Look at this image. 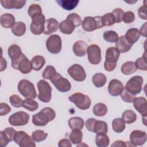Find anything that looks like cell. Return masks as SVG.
<instances>
[{
  "label": "cell",
  "instance_id": "obj_1",
  "mask_svg": "<svg viewBox=\"0 0 147 147\" xmlns=\"http://www.w3.org/2000/svg\"><path fill=\"white\" fill-rule=\"evenodd\" d=\"M55 117V111L51 107H47L32 116V122L36 126H44L49 122L53 121Z\"/></svg>",
  "mask_w": 147,
  "mask_h": 147
},
{
  "label": "cell",
  "instance_id": "obj_2",
  "mask_svg": "<svg viewBox=\"0 0 147 147\" xmlns=\"http://www.w3.org/2000/svg\"><path fill=\"white\" fill-rule=\"evenodd\" d=\"M120 52L115 47L109 48L106 52V60L104 68L107 71H113L117 67V63L119 57Z\"/></svg>",
  "mask_w": 147,
  "mask_h": 147
},
{
  "label": "cell",
  "instance_id": "obj_3",
  "mask_svg": "<svg viewBox=\"0 0 147 147\" xmlns=\"http://www.w3.org/2000/svg\"><path fill=\"white\" fill-rule=\"evenodd\" d=\"M18 90L26 99H33L37 96L35 87L32 83L26 79L21 80L18 84Z\"/></svg>",
  "mask_w": 147,
  "mask_h": 147
},
{
  "label": "cell",
  "instance_id": "obj_4",
  "mask_svg": "<svg viewBox=\"0 0 147 147\" xmlns=\"http://www.w3.org/2000/svg\"><path fill=\"white\" fill-rule=\"evenodd\" d=\"M68 99L81 110H87L91 106V99L88 95L77 92L68 97Z\"/></svg>",
  "mask_w": 147,
  "mask_h": 147
},
{
  "label": "cell",
  "instance_id": "obj_5",
  "mask_svg": "<svg viewBox=\"0 0 147 147\" xmlns=\"http://www.w3.org/2000/svg\"><path fill=\"white\" fill-rule=\"evenodd\" d=\"M32 18V22L30 29L31 32L36 35H39L44 31L45 18L42 13H38L33 16Z\"/></svg>",
  "mask_w": 147,
  "mask_h": 147
},
{
  "label": "cell",
  "instance_id": "obj_6",
  "mask_svg": "<svg viewBox=\"0 0 147 147\" xmlns=\"http://www.w3.org/2000/svg\"><path fill=\"white\" fill-rule=\"evenodd\" d=\"M37 88L38 90V98L42 102H49L52 95V88L49 84L45 80H40L37 83Z\"/></svg>",
  "mask_w": 147,
  "mask_h": 147
},
{
  "label": "cell",
  "instance_id": "obj_7",
  "mask_svg": "<svg viewBox=\"0 0 147 147\" xmlns=\"http://www.w3.org/2000/svg\"><path fill=\"white\" fill-rule=\"evenodd\" d=\"M82 28L86 32H92L103 27L102 23V16L86 17L82 22Z\"/></svg>",
  "mask_w": 147,
  "mask_h": 147
},
{
  "label": "cell",
  "instance_id": "obj_8",
  "mask_svg": "<svg viewBox=\"0 0 147 147\" xmlns=\"http://www.w3.org/2000/svg\"><path fill=\"white\" fill-rule=\"evenodd\" d=\"M11 67L24 74L30 73L32 69L31 62L24 53L17 60L11 61Z\"/></svg>",
  "mask_w": 147,
  "mask_h": 147
},
{
  "label": "cell",
  "instance_id": "obj_9",
  "mask_svg": "<svg viewBox=\"0 0 147 147\" xmlns=\"http://www.w3.org/2000/svg\"><path fill=\"white\" fill-rule=\"evenodd\" d=\"M14 141L21 147H35L34 140L25 131H16L14 136Z\"/></svg>",
  "mask_w": 147,
  "mask_h": 147
},
{
  "label": "cell",
  "instance_id": "obj_10",
  "mask_svg": "<svg viewBox=\"0 0 147 147\" xmlns=\"http://www.w3.org/2000/svg\"><path fill=\"white\" fill-rule=\"evenodd\" d=\"M49 80L60 92H66L69 91L71 88V84L69 80L63 78L58 72Z\"/></svg>",
  "mask_w": 147,
  "mask_h": 147
},
{
  "label": "cell",
  "instance_id": "obj_11",
  "mask_svg": "<svg viewBox=\"0 0 147 147\" xmlns=\"http://www.w3.org/2000/svg\"><path fill=\"white\" fill-rule=\"evenodd\" d=\"M143 78L141 76H134L130 78L126 84L125 88L134 95L140 93L142 89Z\"/></svg>",
  "mask_w": 147,
  "mask_h": 147
},
{
  "label": "cell",
  "instance_id": "obj_12",
  "mask_svg": "<svg viewBox=\"0 0 147 147\" xmlns=\"http://www.w3.org/2000/svg\"><path fill=\"white\" fill-rule=\"evenodd\" d=\"M29 118V115L27 113L20 111L11 115L9 118V122L14 126H24L28 123Z\"/></svg>",
  "mask_w": 147,
  "mask_h": 147
},
{
  "label": "cell",
  "instance_id": "obj_13",
  "mask_svg": "<svg viewBox=\"0 0 147 147\" xmlns=\"http://www.w3.org/2000/svg\"><path fill=\"white\" fill-rule=\"evenodd\" d=\"M46 47L50 53L53 54L59 53L61 49V37L58 34L51 35L46 41Z\"/></svg>",
  "mask_w": 147,
  "mask_h": 147
},
{
  "label": "cell",
  "instance_id": "obj_14",
  "mask_svg": "<svg viewBox=\"0 0 147 147\" xmlns=\"http://www.w3.org/2000/svg\"><path fill=\"white\" fill-rule=\"evenodd\" d=\"M68 74L75 80L83 82L86 78V73L82 66L78 64H75L71 66L67 70Z\"/></svg>",
  "mask_w": 147,
  "mask_h": 147
},
{
  "label": "cell",
  "instance_id": "obj_15",
  "mask_svg": "<svg viewBox=\"0 0 147 147\" xmlns=\"http://www.w3.org/2000/svg\"><path fill=\"white\" fill-rule=\"evenodd\" d=\"M88 60L92 64H98L101 61V51L100 47L96 44H92L87 48Z\"/></svg>",
  "mask_w": 147,
  "mask_h": 147
},
{
  "label": "cell",
  "instance_id": "obj_16",
  "mask_svg": "<svg viewBox=\"0 0 147 147\" xmlns=\"http://www.w3.org/2000/svg\"><path fill=\"white\" fill-rule=\"evenodd\" d=\"M147 139L146 134L145 131L136 130L131 132L130 134V142L135 146L144 145Z\"/></svg>",
  "mask_w": 147,
  "mask_h": 147
},
{
  "label": "cell",
  "instance_id": "obj_17",
  "mask_svg": "<svg viewBox=\"0 0 147 147\" xmlns=\"http://www.w3.org/2000/svg\"><path fill=\"white\" fill-rule=\"evenodd\" d=\"M16 131H17L11 127H6L3 131H1L0 132V146L1 147L6 146L9 142L12 141L14 140V136Z\"/></svg>",
  "mask_w": 147,
  "mask_h": 147
},
{
  "label": "cell",
  "instance_id": "obj_18",
  "mask_svg": "<svg viewBox=\"0 0 147 147\" xmlns=\"http://www.w3.org/2000/svg\"><path fill=\"white\" fill-rule=\"evenodd\" d=\"M123 88L124 87L122 83L117 79L111 80L108 86L109 93L113 96L119 95Z\"/></svg>",
  "mask_w": 147,
  "mask_h": 147
},
{
  "label": "cell",
  "instance_id": "obj_19",
  "mask_svg": "<svg viewBox=\"0 0 147 147\" xmlns=\"http://www.w3.org/2000/svg\"><path fill=\"white\" fill-rule=\"evenodd\" d=\"M133 106L136 110L142 115V117H146L147 105L145 98L142 96L135 98L133 100Z\"/></svg>",
  "mask_w": 147,
  "mask_h": 147
},
{
  "label": "cell",
  "instance_id": "obj_20",
  "mask_svg": "<svg viewBox=\"0 0 147 147\" xmlns=\"http://www.w3.org/2000/svg\"><path fill=\"white\" fill-rule=\"evenodd\" d=\"M88 45L84 41H76L72 47V50L74 54L78 57H82L86 55L87 52Z\"/></svg>",
  "mask_w": 147,
  "mask_h": 147
},
{
  "label": "cell",
  "instance_id": "obj_21",
  "mask_svg": "<svg viewBox=\"0 0 147 147\" xmlns=\"http://www.w3.org/2000/svg\"><path fill=\"white\" fill-rule=\"evenodd\" d=\"M26 2L25 0H2L1 3L5 9H20L25 6Z\"/></svg>",
  "mask_w": 147,
  "mask_h": 147
},
{
  "label": "cell",
  "instance_id": "obj_22",
  "mask_svg": "<svg viewBox=\"0 0 147 147\" xmlns=\"http://www.w3.org/2000/svg\"><path fill=\"white\" fill-rule=\"evenodd\" d=\"M59 28V23L56 19L53 18H48L45 20L44 33L46 35L51 34L56 32Z\"/></svg>",
  "mask_w": 147,
  "mask_h": 147
},
{
  "label": "cell",
  "instance_id": "obj_23",
  "mask_svg": "<svg viewBox=\"0 0 147 147\" xmlns=\"http://www.w3.org/2000/svg\"><path fill=\"white\" fill-rule=\"evenodd\" d=\"M115 42L116 48L120 53H126L128 52L133 45L127 41L125 36H120Z\"/></svg>",
  "mask_w": 147,
  "mask_h": 147
},
{
  "label": "cell",
  "instance_id": "obj_24",
  "mask_svg": "<svg viewBox=\"0 0 147 147\" xmlns=\"http://www.w3.org/2000/svg\"><path fill=\"white\" fill-rule=\"evenodd\" d=\"M140 36L141 33L138 29L130 28L127 30L125 37L127 41L133 45L138 40Z\"/></svg>",
  "mask_w": 147,
  "mask_h": 147
},
{
  "label": "cell",
  "instance_id": "obj_25",
  "mask_svg": "<svg viewBox=\"0 0 147 147\" xmlns=\"http://www.w3.org/2000/svg\"><path fill=\"white\" fill-rule=\"evenodd\" d=\"M15 24L14 17L10 13H5L1 16V24L5 28H10Z\"/></svg>",
  "mask_w": 147,
  "mask_h": 147
},
{
  "label": "cell",
  "instance_id": "obj_26",
  "mask_svg": "<svg viewBox=\"0 0 147 147\" xmlns=\"http://www.w3.org/2000/svg\"><path fill=\"white\" fill-rule=\"evenodd\" d=\"M75 28V26L74 24L67 19L61 21L59 25V29L60 32L62 33L65 34H71L74 32Z\"/></svg>",
  "mask_w": 147,
  "mask_h": 147
},
{
  "label": "cell",
  "instance_id": "obj_27",
  "mask_svg": "<svg viewBox=\"0 0 147 147\" xmlns=\"http://www.w3.org/2000/svg\"><path fill=\"white\" fill-rule=\"evenodd\" d=\"M7 53L9 57L11 59V61L17 60L22 54L20 47L16 44H13L9 47Z\"/></svg>",
  "mask_w": 147,
  "mask_h": 147
},
{
  "label": "cell",
  "instance_id": "obj_28",
  "mask_svg": "<svg viewBox=\"0 0 147 147\" xmlns=\"http://www.w3.org/2000/svg\"><path fill=\"white\" fill-rule=\"evenodd\" d=\"M56 2L63 9L66 10H71L78 5L79 0H57Z\"/></svg>",
  "mask_w": 147,
  "mask_h": 147
},
{
  "label": "cell",
  "instance_id": "obj_29",
  "mask_svg": "<svg viewBox=\"0 0 147 147\" xmlns=\"http://www.w3.org/2000/svg\"><path fill=\"white\" fill-rule=\"evenodd\" d=\"M30 62L33 70L40 71L44 67L45 63V60L43 56L37 55L33 57Z\"/></svg>",
  "mask_w": 147,
  "mask_h": 147
},
{
  "label": "cell",
  "instance_id": "obj_30",
  "mask_svg": "<svg viewBox=\"0 0 147 147\" xmlns=\"http://www.w3.org/2000/svg\"><path fill=\"white\" fill-rule=\"evenodd\" d=\"M12 33L16 36H23L26 32V25L24 22H16L11 28Z\"/></svg>",
  "mask_w": 147,
  "mask_h": 147
},
{
  "label": "cell",
  "instance_id": "obj_31",
  "mask_svg": "<svg viewBox=\"0 0 147 147\" xmlns=\"http://www.w3.org/2000/svg\"><path fill=\"white\" fill-rule=\"evenodd\" d=\"M69 127L73 129H82L84 126V120L79 117H74L71 118L68 122Z\"/></svg>",
  "mask_w": 147,
  "mask_h": 147
},
{
  "label": "cell",
  "instance_id": "obj_32",
  "mask_svg": "<svg viewBox=\"0 0 147 147\" xmlns=\"http://www.w3.org/2000/svg\"><path fill=\"white\" fill-rule=\"evenodd\" d=\"M137 68L136 67L135 63L131 61H128L122 64L121 68V72L125 75H130L134 73Z\"/></svg>",
  "mask_w": 147,
  "mask_h": 147
},
{
  "label": "cell",
  "instance_id": "obj_33",
  "mask_svg": "<svg viewBox=\"0 0 147 147\" xmlns=\"http://www.w3.org/2000/svg\"><path fill=\"white\" fill-rule=\"evenodd\" d=\"M92 81L95 87L100 88L105 86L107 81V78L103 74L96 73L93 76Z\"/></svg>",
  "mask_w": 147,
  "mask_h": 147
},
{
  "label": "cell",
  "instance_id": "obj_34",
  "mask_svg": "<svg viewBox=\"0 0 147 147\" xmlns=\"http://www.w3.org/2000/svg\"><path fill=\"white\" fill-rule=\"evenodd\" d=\"M110 140L109 137L105 133L96 134L95 138V144L98 147H106L109 145Z\"/></svg>",
  "mask_w": 147,
  "mask_h": 147
},
{
  "label": "cell",
  "instance_id": "obj_35",
  "mask_svg": "<svg viewBox=\"0 0 147 147\" xmlns=\"http://www.w3.org/2000/svg\"><path fill=\"white\" fill-rule=\"evenodd\" d=\"M108 131V127L106 122L103 121L96 120L94 125L93 132L96 134L105 133L106 134Z\"/></svg>",
  "mask_w": 147,
  "mask_h": 147
},
{
  "label": "cell",
  "instance_id": "obj_36",
  "mask_svg": "<svg viewBox=\"0 0 147 147\" xmlns=\"http://www.w3.org/2000/svg\"><path fill=\"white\" fill-rule=\"evenodd\" d=\"M122 119L123 120L125 123L130 124L136 121L137 115L133 111L131 110H127L122 113Z\"/></svg>",
  "mask_w": 147,
  "mask_h": 147
},
{
  "label": "cell",
  "instance_id": "obj_37",
  "mask_svg": "<svg viewBox=\"0 0 147 147\" xmlns=\"http://www.w3.org/2000/svg\"><path fill=\"white\" fill-rule=\"evenodd\" d=\"M92 110L95 115L98 117H103L107 114V108L105 104L103 103H98L95 105Z\"/></svg>",
  "mask_w": 147,
  "mask_h": 147
},
{
  "label": "cell",
  "instance_id": "obj_38",
  "mask_svg": "<svg viewBox=\"0 0 147 147\" xmlns=\"http://www.w3.org/2000/svg\"><path fill=\"white\" fill-rule=\"evenodd\" d=\"M112 127L115 132L122 133L125 129V123L122 118H115L112 121Z\"/></svg>",
  "mask_w": 147,
  "mask_h": 147
},
{
  "label": "cell",
  "instance_id": "obj_39",
  "mask_svg": "<svg viewBox=\"0 0 147 147\" xmlns=\"http://www.w3.org/2000/svg\"><path fill=\"white\" fill-rule=\"evenodd\" d=\"M83 137V133L80 129H73L69 134V139L74 144L80 143Z\"/></svg>",
  "mask_w": 147,
  "mask_h": 147
},
{
  "label": "cell",
  "instance_id": "obj_40",
  "mask_svg": "<svg viewBox=\"0 0 147 147\" xmlns=\"http://www.w3.org/2000/svg\"><path fill=\"white\" fill-rule=\"evenodd\" d=\"M22 107L30 111H34L38 109V105L36 101L33 99H25L23 100Z\"/></svg>",
  "mask_w": 147,
  "mask_h": 147
},
{
  "label": "cell",
  "instance_id": "obj_41",
  "mask_svg": "<svg viewBox=\"0 0 147 147\" xmlns=\"http://www.w3.org/2000/svg\"><path fill=\"white\" fill-rule=\"evenodd\" d=\"M102 23L103 26H111L115 23V17L112 13H108L102 17Z\"/></svg>",
  "mask_w": 147,
  "mask_h": 147
},
{
  "label": "cell",
  "instance_id": "obj_42",
  "mask_svg": "<svg viewBox=\"0 0 147 147\" xmlns=\"http://www.w3.org/2000/svg\"><path fill=\"white\" fill-rule=\"evenodd\" d=\"M103 37L105 41L110 42H115L118 38L117 33L113 30H107L105 32Z\"/></svg>",
  "mask_w": 147,
  "mask_h": 147
},
{
  "label": "cell",
  "instance_id": "obj_43",
  "mask_svg": "<svg viewBox=\"0 0 147 147\" xmlns=\"http://www.w3.org/2000/svg\"><path fill=\"white\" fill-rule=\"evenodd\" d=\"M56 73L57 72L53 66L47 65L42 72V76L44 79L50 80L56 74Z\"/></svg>",
  "mask_w": 147,
  "mask_h": 147
},
{
  "label": "cell",
  "instance_id": "obj_44",
  "mask_svg": "<svg viewBox=\"0 0 147 147\" xmlns=\"http://www.w3.org/2000/svg\"><path fill=\"white\" fill-rule=\"evenodd\" d=\"M32 136L36 142H38L45 140L48 136V133L42 130H37L32 133Z\"/></svg>",
  "mask_w": 147,
  "mask_h": 147
},
{
  "label": "cell",
  "instance_id": "obj_45",
  "mask_svg": "<svg viewBox=\"0 0 147 147\" xmlns=\"http://www.w3.org/2000/svg\"><path fill=\"white\" fill-rule=\"evenodd\" d=\"M121 97L122 99L127 103H131L133 102L136 98V95H134L128 91L125 88H124L121 93Z\"/></svg>",
  "mask_w": 147,
  "mask_h": 147
},
{
  "label": "cell",
  "instance_id": "obj_46",
  "mask_svg": "<svg viewBox=\"0 0 147 147\" xmlns=\"http://www.w3.org/2000/svg\"><path fill=\"white\" fill-rule=\"evenodd\" d=\"M145 53L146 52L144 53V55L142 57L137 59L134 63L137 68L141 70H144V71H146L147 69V64H146Z\"/></svg>",
  "mask_w": 147,
  "mask_h": 147
},
{
  "label": "cell",
  "instance_id": "obj_47",
  "mask_svg": "<svg viewBox=\"0 0 147 147\" xmlns=\"http://www.w3.org/2000/svg\"><path fill=\"white\" fill-rule=\"evenodd\" d=\"M66 19L71 21L74 24L75 27L79 26L81 25L82 24V20L81 19V17H80L79 15H78L76 13L69 14L67 16Z\"/></svg>",
  "mask_w": 147,
  "mask_h": 147
},
{
  "label": "cell",
  "instance_id": "obj_48",
  "mask_svg": "<svg viewBox=\"0 0 147 147\" xmlns=\"http://www.w3.org/2000/svg\"><path fill=\"white\" fill-rule=\"evenodd\" d=\"M9 100H10V104L13 107L18 108V107H20L22 106L23 100L17 95L14 94V95H11L9 98Z\"/></svg>",
  "mask_w": 147,
  "mask_h": 147
},
{
  "label": "cell",
  "instance_id": "obj_49",
  "mask_svg": "<svg viewBox=\"0 0 147 147\" xmlns=\"http://www.w3.org/2000/svg\"><path fill=\"white\" fill-rule=\"evenodd\" d=\"M38 13H42V9L39 5L32 4L29 7L28 14L30 17Z\"/></svg>",
  "mask_w": 147,
  "mask_h": 147
},
{
  "label": "cell",
  "instance_id": "obj_50",
  "mask_svg": "<svg viewBox=\"0 0 147 147\" xmlns=\"http://www.w3.org/2000/svg\"><path fill=\"white\" fill-rule=\"evenodd\" d=\"M135 20V15L133 12L128 11L124 13L122 17V21L126 24H129L133 22Z\"/></svg>",
  "mask_w": 147,
  "mask_h": 147
},
{
  "label": "cell",
  "instance_id": "obj_51",
  "mask_svg": "<svg viewBox=\"0 0 147 147\" xmlns=\"http://www.w3.org/2000/svg\"><path fill=\"white\" fill-rule=\"evenodd\" d=\"M115 19V22L119 23L122 21V17L124 14V11L121 8H116L112 11Z\"/></svg>",
  "mask_w": 147,
  "mask_h": 147
},
{
  "label": "cell",
  "instance_id": "obj_52",
  "mask_svg": "<svg viewBox=\"0 0 147 147\" xmlns=\"http://www.w3.org/2000/svg\"><path fill=\"white\" fill-rule=\"evenodd\" d=\"M11 111L10 107L5 103H0V115L3 116L10 113Z\"/></svg>",
  "mask_w": 147,
  "mask_h": 147
},
{
  "label": "cell",
  "instance_id": "obj_53",
  "mask_svg": "<svg viewBox=\"0 0 147 147\" xmlns=\"http://www.w3.org/2000/svg\"><path fill=\"white\" fill-rule=\"evenodd\" d=\"M146 9L147 6L145 4L141 6L138 10V14L139 17L143 20H147V15H146Z\"/></svg>",
  "mask_w": 147,
  "mask_h": 147
},
{
  "label": "cell",
  "instance_id": "obj_54",
  "mask_svg": "<svg viewBox=\"0 0 147 147\" xmlns=\"http://www.w3.org/2000/svg\"><path fill=\"white\" fill-rule=\"evenodd\" d=\"M96 121V119L94 118H90L86 121L85 125H86V127L88 131L93 132V127H94V125Z\"/></svg>",
  "mask_w": 147,
  "mask_h": 147
},
{
  "label": "cell",
  "instance_id": "obj_55",
  "mask_svg": "<svg viewBox=\"0 0 147 147\" xmlns=\"http://www.w3.org/2000/svg\"><path fill=\"white\" fill-rule=\"evenodd\" d=\"M59 146L60 147H71L72 144L70 141L67 138H63L59 141L58 144Z\"/></svg>",
  "mask_w": 147,
  "mask_h": 147
},
{
  "label": "cell",
  "instance_id": "obj_56",
  "mask_svg": "<svg viewBox=\"0 0 147 147\" xmlns=\"http://www.w3.org/2000/svg\"><path fill=\"white\" fill-rule=\"evenodd\" d=\"M111 146L112 147H126V143L125 142L123 141H121V140H117V141H114L111 145Z\"/></svg>",
  "mask_w": 147,
  "mask_h": 147
},
{
  "label": "cell",
  "instance_id": "obj_57",
  "mask_svg": "<svg viewBox=\"0 0 147 147\" xmlns=\"http://www.w3.org/2000/svg\"><path fill=\"white\" fill-rule=\"evenodd\" d=\"M146 23L145 22L144 25H142L140 29V33L145 37H146Z\"/></svg>",
  "mask_w": 147,
  "mask_h": 147
},
{
  "label": "cell",
  "instance_id": "obj_58",
  "mask_svg": "<svg viewBox=\"0 0 147 147\" xmlns=\"http://www.w3.org/2000/svg\"><path fill=\"white\" fill-rule=\"evenodd\" d=\"M7 67V62L6 60L3 58V57H1V69L0 71L2 72L3 71H4Z\"/></svg>",
  "mask_w": 147,
  "mask_h": 147
}]
</instances>
